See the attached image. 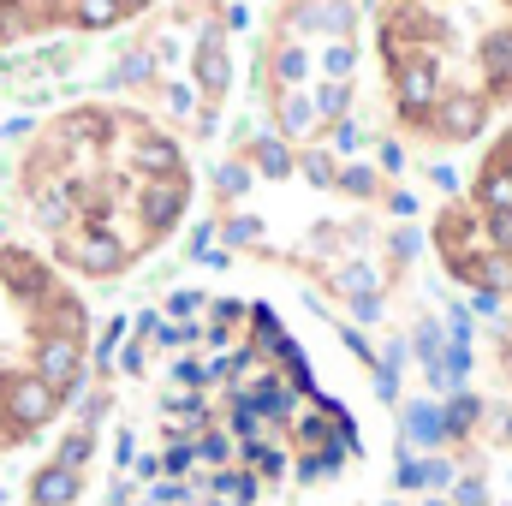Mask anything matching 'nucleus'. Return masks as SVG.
I'll list each match as a JSON object with an SVG mask.
<instances>
[{
	"mask_svg": "<svg viewBox=\"0 0 512 506\" xmlns=\"http://www.w3.org/2000/svg\"><path fill=\"white\" fill-rule=\"evenodd\" d=\"M54 411H60V393H54L42 376H6V387H0V417H6L12 435L42 429Z\"/></svg>",
	"mask_w": 512,
	"mask_h": 506,
	"instance_id": "1",
	"label": "nucleus"
},
{
	"mask_svg": "<svg viewBox=\"0 0 512 506\" xmlns=\"http://www.w3.org/2000/svg\"><path fill=\"white\" fill-rule=\"evenodd\" d=\"M60 256L78 268V274H120L126 268V245L108 233V227H90V233H66Z\"/></svg>",
	"mask_w": 512,
	"mask_h": 506,
	"instance_id": "2",
	"label": "nucleus"
},
{
	"mask_svg": "<svg viewBox=\"0 0 512 506\" xmlns=\"http://www.w3.org/2000/svg\"><path fill=\"white\" fill-rule=\"evenodd\" d=\"M36 376L48 381L60 399H66V393H78V387H84V352H78V340L48 334V340L36 346Z\"/></svg>",
	"mask_w": 512,
	"mask_h": 506,
	"instance_id": "3",
	"label": "nucleus"
},
{
	"mask_svg": "<svg viewBox=\"0 0 512 506\" xmlns=\"http://www.w3.org/2000/svg\"><path fill=\"white\" fill-rule=\"evenodd\" d=\"M435 126H441V137H453V143H471L477 131L489 126V102L471 96V90H447L435 102Z\"/></svg>",
	"mask_w": 512,
	"mask_h": 506,
	"instance_id": "4",
	"label": "nucleus"
},
{
	"mask_svg": "<svg viewBox=\"0 0 512 506\" xmlns=\"http://www.w3.org/2000/svg\"><path fill=\"white\" fill-rule=\"evenodd\" d=\"M393 90H399V108L411 120H423L435 102H441V84H435V66L429 60H399L393 66Z\"/></svg>",
	"mask_w": 512,
	"mask_h": 506,
	"instance_id": "5",
	"label": "nucleus"
},
{
	"mask_svg": "<svg viewBox=\"0 0 512 506\" xmlns=\"http://www.w3.org/2000/svg\"><path fill=\"white\" fill-rule=\"evenodd\" d=\"M185 197H191L185 179H155L149 191H137V209H143V221H149L155 233H167V227L185 215Z\"/></svg>",
	"mask_w": 512,
	"mask_h": 506,
	"instance_id": "6",
	"label": "nucleus"
},
{
	"mask_svg": "<svg viewBox=\"0 0 512 506\" xmlns=\"http://www.w3.org/2000/svg\"><path fill=\"white\" fill-rule=\"evenodd\" d=\"M286 24H292V30H322V36L334 30V36L346 42V36H352V6H346V0H292Z\"/></svg>",
	"mask_w": 512,
	"mask_h": 506,
	"instance_id": "7",
	"label": "nucleus"
},
{
	"mask_svg": "<svg viewBox=\"0 0 512 506\" xmlns=\"http://www.w3.org/2000/svg\"><path fill=\"white\" fill-rule=\"evenodd\" d=\"M197 84H203L209 96H227V90H233V60H227L221 30H209V36L197 42Z\"/></svg>",
	"mask_w": 512,
	"mask_h": 506,
	"instance_id": "8",
	"label": "nucleus"
},
{
	"mask_svg": "<svg viewBox=\"0 0 512 506\" xmlns=\"http://www.w3.org/2000/svg\"><path fill=\"white\" fill-rule=\"evenodd\" d=\"M399 435H405V447H441L447 441V423H441V405H423V399H411L405 411H399Z\"/></svg>",
	"mask_w": 512,
	"mask_h": 506,
	"instance_id": "9",
	"label": "nucleus"
},
{
	"mask_svg": "<svg viewBox=\"0 0 512 506\" xmlns=\"http://www.w3.org/2000/svg\"><path fill=\"white\" fill-rule=\"evenodd\" d=\"M78 495H84V477L66 471V465H48V471H36V483H30V501L36 506H72Z\"/></svg>",
	"mask_w": 512,
	"mask_h": 506,
	"instance_id": "10",
	"label": "nucleus"
},
{
	"mask_svg": "<svg viewBox=\"0 0 512 506\" xmlns=\"http://www.w3.org/2000/svg\"><path fill=\"white\" fill-rule=\"evenodd\" d=\"M131 161H137L143 173H155V179H179V167H185V155H179L173 137H143V143H131Z\"/></svg>",
	"mask_w": 512,
	"mask_h": 506,
	"instance_id": "11",
	"label": "nucleus"
},
{
	"mask_svg": "<svg viewBox=\"0 0 512 506\" xmlns=\"http://www.w3.org/2000/svg\"><path fill=\"white\" fill-rule=\"evenodd\" d=\"M60 137H66V143H78V149H90V143H108V137H114V120H108V114H96V108H78V114H66V120H60Z\"/></svg>",
	"mask_w": 512,
	"mask_h": 506,
	"instance_id": "12",
	"label": "nucleus"
},
{
	"mask_svg": "<svg viewBox=\"0 0 512 506\" xmlns=\"http://www.w3.org/2000/svg\"><path fill=\"white\" fill-rule=\"evenodd\" d=\"M209 489H215V501H227V506H251L256 501V477H251V471H233V465H227V471H215V483H209Z\"/></svg>",
	"mask_w": 512,
	"mask_h": 506,
	"instance_id": "13",
	"label": "nucleus"
},
{
	"mask_svg": "<svg viewBox=\"0 0 512 506\" xmlns=\"http://www.w3.org/2000/svg\"><path fill=\"white\" fill-rule=\"evenodd\" d=\"M346 453H352V447H340V441H334V447H316V453H304V465H298V483H322V477H334V471L346 465Z\"/></svg>",
	"mask_w": 512,
	"mask_h": 506,
	"instance_id": "14",
	"label": "nucleus"
},
{
	"mask_svg": "<svg viewBox=\"0 0 512 506\" xmlns=\"http://www.w3.org/2000/svg\"><path fill=\"white\" fill-rule=\"evenodd\" d=\"M72 18H78L84 30H114V24L126 18V6H120V0H72Z\"/></svg>",
	"mask_w": 512,
	"mask_h": 506,
	"instance_id": "15",
	"label": "nucleus"
},
{
	"mask_svg": "<svg viewBox=\"0 0 512 506\" xmlns=\"http://www.w3.org/2000/svg\"><path fill=\"white\" fill-rule=\"evenodd\" d=\"M256 173L262 179H286L292 173V149L280 137H256Z\"/></svg>",
	"mask_w": 512,
	"mask_h": 506,
	"instance_id": "16",
	"label": "nucleus"
},
{
	"mask_svg": "<svg viewBox=\"0 0 512 506\" xmlns=\"http://www.w3.org/2000/svg\"><path fill=\"white\" fill-rule=\"evenodd\" d=\"M483 66H489L495 84H507L512 78V30H495V36L483 42Z\"/></svg>",
	"mask_w": 512,
	"mask_h": 506,
	"instance_id": "17",
	"label": "nucleus"
},
{
	"mask_svg": "<svg viewBox=\"0 0 512 506\" xmlns=\"http://www.w3.org/2000/svg\"><path fill=\"white\" fill-rule=\"evenodd\" d=\"M483 203H489V215H512V167L483 173Z\"/></svg>",
	"mask_w": 512,
	"mask_h": 506,
	"instance_id": "18",
	"label": "nucleus"
},
{
	"mask_svg": "<svg viewBox=\"0 0 512 506\" xmlns=\"http://www.w3.org/2000/svg\"><path fill=\"white\" fill-rule=\"evenodd\" d=\"M316 126V102L310 96H280V131L286 137H298V131Z\"/></svg>",
	"mask_w": 512,
	"mask_h": 506,
	"instance_id": "19",
	"label": "nucleus"
},
{
	"mask_svg": "<svg viewBox=\"0 0 512 506\" xmlns=\"http://www.w3.org/2000/svg\"><path fill=\"white\" fill-rule=\"evenodd\" d=\"M0 268H6V280H12L18 292H42V286H48V274H42L30 256H18V251H6V262H0Z\"/></svg>",
	"mask_w": 512,
	"mask_h": 506,
	"instance_id": "20",
	"label": "nucleus"
},
{
	"mask_svg": "<svg viewBox=\"0 0 512 506\" xmlns=\"http://www.w3.org/2000/svg\"><path fill=\"white\" fill-rule=\"evenodd\" d=\"M370 286H376V268H370V262H352V268H340V274H334V292H346L352 304H358V298H370Z\"/></svg>",
	"mask_w": 512,
	"mask_h": 506,
	"instance_id": "21",
	"label": "nucleus"
},
{
	"mask_svg": "<svg viewBox=\"0 0 512 506\" xmlns=\"http://www.w3.org/2000/svg\"><path fill=\"white\" fill-rule=\"evenodd\" d=\"M483 417V405L471 399V393H459L453 405H441V423H447V435H471V423Z\"/></svg>",
	"mask_w": 512,
	"mask_h": 506,
	"instance_id": "22",
	"label": "nucleus"
},
{
	"mask_svg": "<svg viewBox=\"0 0 512 506\" xmlns=\"http://www.w3.org/2000/svg\"><path fill=\"white\" fill-rule=\"evenodd\" d=\"M149 72H155V54H149V48H131L126 60H120L114 72H108V84H143Z\"/></svg>",
	"mask_w": 512,
	"mask_h": 506,
	"instance_id": "23",
	"label": "nucleus"
},
{
	"mask_svg": "<svg viewBox=\"0 0 512 506\" xmlns=\"http://www.w3.org/2000/svg\"><path fill=\"white\" fill-rule=\"evenodd\" d=\"M310 102H316V120H346V108H352V90H346V84H322Z\"/></svg>",
	"mask_w": 512,
	"mask_h": 506,
	"instance_id": "24",
	"label": "nucleus"
},
{
	"mask_svg": "<svg viewBox=\"0 0 512 506\" xmlns=\"http://www.w3.org/2000/svg\"><path fill=\"white\" fill-rule=\"evenodd\" d=\"M90 453H96V435H90V429H78V435H66V441H60V459H54V465L84 471V465H90Z\"/></svg>",
	"mask_w": 512,
	"mask_h": 506,
	"instance_id": "25",
	"label": "nucleus"
},
{
	"mask_svg": "<svg viewBox=\"0 0 512 506\" xmlns=\"http://www.w3.org/2000/svg\"><path fill=\"white\" fill-rule=\"evenodd\" d=\"M352 66H358V48H352V42H334V48L322 54V72H328V84H346V78H352Z\"/></svg>",
	"mask_w": 512,
	"mask_h": 506,
	"instance_id": "26",
	"label": "nucleus"
},
{
	"mask_svg": "<svg viewBox=\"0 0 512 506\" xmlns=\"http://www.w3.org/2000/svg\"><path fill=\"white\" fill-rule=\"evenodd\" d=\"M215 191H221V197H245V191H251V167H245V161H221V167H215Z\"/></svg>",
	"mask_w": 512,
	"mask_h": 506,
	"instance_id": "27",
	"label": "nucleus"
},
{
	"mask_svg": "<svg viewBox=\"0 0 512 506\" xmlns=\"http://www.w3.org/2000/svg\"><path fill=\"white\" fill-rule=\"evenodd\" d=\"M191 447H197V459H203V465H221V471H227V459H233V441H227L221 429H203Z\"/></svg>",
	"mask_w": 512,
	"mask_h": 506,
	"instance_id": "28",
	"label": "nucleus"
},
{
	"mask_svg": "<svg viewBox=\"0 0 512 506\" xmlns=\"http://www.w3.org/2000/svg\"><path fill=\"white\" fill-rule=\"evenodd\" d=\"M251 322H256V346L280 358V346H286V328L274 322V310H262V304H256V310H251Z\"/></svg>",
	"mask_w": 512,
	"mask_h": 506,
	"instance_id": "29",
	"label": "nucleus"
},
{
	"mask_svg": "<svg viewBox=\"0 0 512 506\" xmlns=\"http://www.w3.org/2000/svg\"><path fill=\"white\" fill-rule=\"evenodd\" d=\"M191 465H197V447H191V441H173V447L161 453V471H167V477H185Z\"/></svg>",
	"mask_w": 512,
	"mask_h": 506,
	"instance_id": "30",
	"label": "nucleus"
},
{
	"mask_svg": "<svg viewBox=\"0 0 512 506\" xmlns=\"http://www.w3.org/2000/svg\"><path fill=\"white\" fill-rule=\"evenodd\" d=\"M245 459H251L256 471H262V477H280V471H286V453H274L268 441H256V447H245Z\"/></svg>",
	"mask_w": 512,
	"mask_h": 506,
	"instance_id": "31",
	"label": "nucleus"
},
{
	"mask_svg": "<svg viewBox=\"0 0 512 506\" xmlns=\"http://www.w3.org/2000/svg\"><path fill=\"white\" fill-rule=\"evenodd\" d=\"M417 483L423 489H447L453 483V465L447 459H417Z\"/></svg>",
	"mask_w": 512,
	"mask_h": 506,
	"instance_id": "32",
	"label": "nucleus"
},
{
	"mask_svg": "<svg viewBox=\"0 0 512 506\" xmlns=\"http://www.w3.org/2000/svg\"><path fill=\"white\" fill-rule=\"evenodd\" d=\"M340 191H352V197H376V173H370V167H346V173H340Z\"/></svg>",
	"mask_w": 512,
	"mask_h": 506,
	"instance_id": "33",
	"label": "nucleus"
},
{
	"mask_svg": "<svg viewBox=\"0 0 512 506\" xmlns=\"http://www.w3.org/2000/svg\"><path fill=\"white\" fill-rule=\"evenodd\" d=\"M36 215H42L48 227H66V215H72V197H36Z\"/></svg>",
	"mask_w": 512,
	"mask_h": 506,
	"instance_id": "34",
	"label": "nucleus"
},
{
	"mask_svg": "<svg viewBox=\"0 0 512 506\" xmlns=\"http://www.w3.org/2000/svg\"><path fill=\"white\" fill-rule=\"evenodd\" d=\"M274 72H280V84H298V78H304V54H298V48H280Z\"/></svg>",
	"mask_w": 512,
	"mask_h": 506,
	"instance_id": "35",
	"label": "nucleus"
},
{
	"mask_svg": "<svg viewBox=\"0 0 512 506\" xmlns=\"http://www.w3.org/2000/svg\"><path fill=\"white\" fill-rule=\"evenodd\" d=\"M453 506H489V489L477 477H465V483H453Z\"/></svg>",
	"mask_w": 512,
	"mask_h": 506,
	"instance_id": "36",
	"label": "nucleus"
},
{
	"mask_svg": "<svg viewBox=\"0 0 512 506\" xmlns=\"http://www.w3.org/2000/svg\"><path fill=\"white\" fill-rule=\"evenodd\" d=\"M298 435H304V441H310V453H316V447H328V435H334V429H328V417H304V423H298Z\"/></svg>",
	"mask_w": 512,
	"mask_h": 506,
	"instance_id": "37",
	"label": "nucleus"
},
{
	"mask_svg": "<svg viewBox=\"0 0 512 506\" xmlns=\"http://www.w3.org/2000/svg\"><path fill=\"white\" fill-rule=\"evenodd\" d=\"M489 239L501 256H512V215H489Z\"/></svg>",
	"mask_w": 512,
	"mask_h": 506,
	"instance_id": "38",
	"label": "nucleus"
},
{
	"mask_svg": "<svg viewBox=\"0 0 512 506\" xmlns=\"http://www.w3.org/2000/svg\"><path fill=\"white\" fill-rule=\"evenodd\" d=\"M173 381H179L185 393H197V387H203V364H191V358H179V364H173Z\"/></svg>",
	"mask_w": 512,
	"mask_h": 506,
	"instance_id": "39",
	"label": "nucleus"
},
{
	"mask_svg": "<svg viewBox=\"0 0 512 506\" xmlns=\"http://www.w3.org/2000/svg\"><path fill=\"white\" fill-rule=\"evenodd\" d=\"M304 179H310V185H328V179H334V161H328V155H304Z\"/></svg>",
	"mask_w": 512,
	"mask_h": 506,
	"instance_id": "40",
	"label": "nucleus"
},
{
	"mask_svg": "<svg viewBox=\"0 0 512 506\" xmlns=\"http://www.w3.org/2000/svg\"><path fill=\"white\" fill-rule=\"evenodd\" d=\"M256 233H262V221H256V215H239V221L227 227V239H233V245H251Z\"/></svg>",
	"mask_w": 512,
	"mask_h": 506,
	"instance_id": "41",
	"label": "nucleus"
},
{
	"mask_svg": "<svg viewBox=\"0 0 512 506\" xmlns=\"http://www.w3.org/2000/svg\"><path fill=\"white\" fill-rule=\"evenodd\" d=\"M167 108H173V114H191V108H197V90H191V84H173V90H167Z\"/></svg>",
	"mask_w": 512,
	"mask_h": 506,
	"instance_id": "42",
	"label": "nucleus"
},
{
	"mask_svg": "<svg viewBox=\"0 0 512 506\" xmlns=\"http://www.w3.org/2000/svg\"><path fill=\"white\" fill-rule=\"evenodd\" d=\"M376 393H382V399H399V370L376 364Z\"/></svg>",
	"mask_w": 512,
	"mask_h": 506,
	"instance_id": "43",
	"label": "nucleus"
},
{
	"mask_svg": "<svg viewBox=\"0 0 512 506\" xmlns=\"http://www.w3.org/2000/svg\"><path fill=\"white\" fill-rule=\"evenodd\" d=\"M334 149H340V155L358 149V126H352V120H334Z\"/></svg>",
	"mask_w": 512,
	"mask_h": 506,
	"instance_id": "44",
	"label": "nucleus"
},
{
	"mask_svg": "<svg viewBox=\"0 0 512 506\" xmlns=\"http://www.w3.org/2000/svg\"><path fill=\"white\" fill-rule=\"evenodd\" d=\"M167 310H173V316H191V310H203V298H197V292H173Z\"/></svg>",
	"mask_w": 512,
	"mask_h": 506,
	"instance_id": "45",
	"label": "nucleus"
},
{
	"mask_svg": "<svg viewBox=\"0 0 512 506\" xmlns=\"http://www.w3.org/2000/svg\"><path fill=\"white\" fill-rule=\"evenodd\" d=\"M120 334H126V322H108V334H102V352H96V358H102V364H108V358H114V346H120Z\"/></svg>",
	"mask_w": 512,
	"mask_h": 506,
	"instance_id": "46",
	"label": "nucleus"
},
{
	"mask_svg": "<svg viewBox=\"0 0 512 506\" xmlns=\"http://www.w3.org/2000/svg\"><path fill=\"white\" fill-rule=\"evenodd\" d=\"M120 370H126V376H143V346H126V358H120Z\"/></svg>",
	"mask_w": 512,
	"mask_h": 506,
	"instance_id": "47",
	"label": "nucleus"
},
{
	"mask_svg": "<svg viewBox=\"0 0 512 506\" xmlns=\"http://www.w3.org/2000/svg\"><path fill=\"white\" fill-rule=\"evenodd\" d=\"M120 6H126V12H143V6H149V0H120Z\"/></svg>",
	"mask_w": 512,
	"mask_h": 506,
	"instance_id": "48",
	"label": "nucleus"
},
{
	"mask_svg": "<svg viewBox=\"0 0 512 506\" xmlns=\"http://www.w3.org/2000/svg\"><path fill=\"white\" fill-rule=\"evenodd\" d=\"M501 441H512V417H501Z\"/></svg>",
	"mask_w": 512,
	"mask_h": 506,
	"instance_id": "49",
	"label": "nucleus"
},
{
	"mask_svg": "<svg viewBox=\"0 0 512 506\" xmlns=\"http://www.w3.org/2000/svg\"><path fill=\"white\" fill-rule=\"evenodd\" d=\"M423 506H453V501H423Z\"/></svg>",
	"mask_w": 512,
	"mask_h": 506,
	"instance_id": "50",
	"label": "nucleus"
},
{
	"mask_svg": "<svg viewBox=\"0 0 512 506\" xmlns=\"http://www.w3.org/2000/svg\"><path fill=\"white\" fill-rule=\"evenodd\" d=\"M0 6H18V0H0Z\"/></svg>",
	"mask_w": 512,
	"mask_h": 506,
	"instance_id": "51",
	"label": "nucleus"
},
{
	"mask_svg": "<svg viewBox=\"0 0 512 506\" xmlns=\"http://www.w3.org/2000/svg\"><path fill=\"white\" fill-rule=\"evenodd\" d=\"M215 506H227V501H215Z\"/></svg>",
	"mask_w": 512,
	"mask_h": 506,
	"instance_id": "52",
	"label": "nucleus"
},
{
	"mask_svg": "<svg viewBox=\"0 0 512 506\" xmlns=\"http://www.w3.org/2000/svg\"><path fill=\"white\" fill-rule=\"evenodd\" d=\"M387 506H393V501H387Z\"/></svg>",
	"mask_w": 512,
	"mask_h": 506,
	"instance_id": "53",
	"label": "nucleus"
}]
</instances>
